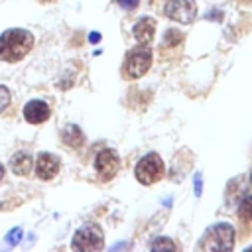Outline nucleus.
<instances>
[{
	"instance_id": "nucleus-1",
	"label": "nucleus",
	"mask_w": 252,
	"mask_h": 252,
	"mask_svg": "<svg viewBox=\"0 0 252 252\" xmlns=\"http://www.w3.org/2000/svg\"><path fill=\"white\" fill-rule=\"evenodd\" d=\"M33 47V35L28 30H6L0 35V59L8 63H18Z\"/></svg>"
},
{
	"instance_id": "nucleus-2",
	"label": "nucleus",
	"mask_w": 252,
	"mask_h": 252,
	"mask_svg": "<svg viewBox=\"0 0 252 252\" xmlns=\"http://www.w3.org/2000/svg\"><path fill=\"white\" fill-rule=\"evenodd\" d=\"M199 250H215V252H226L234 248V228L226 222H219L215 226H211L201 242L197 244Z\"/></svg>"
},
{
	"instance_id": "nucleus-3",
	"label": "nucleus",
	"mask_w": 252,
	"mask_h": 252,
	"mask_svg": "<svg viewBox=\"0 0 252 252\" xmlns=\"http://www.w3.org/2000/svg\"><path fill=\"white\" fill-rule=\"evenodd\" d=\"M152 65V51L146 43H140L138 47H134L126 59H124V75L128 79H140L148 73Z\"/></svg>"
},
{
	"instance_id": "nucleus-4",
	"label": "nucleus",
	"mask_w": 252,
	"mask_h": 252,
	"mask_svg": "<svg viewBox=\"0 0 252 252\" xmlns=\"http://www.w3.org/2000/svg\"><path fill=\"white\" fill-rule=\"evenodd\" d=\"M134 175L136 179L142 183V185H152L156 183L158 179H161L163 175V161L158 154H146L138 163H136V169H134Z\"/></svg>"
},
{
	"instance_id": "nucleus-5",
	"label": "nucleus",
	"mask_w": 252,
	"mask_h": 252,
	"mask_svg": "<svg viewBox=\"0 0 252 252\" xmlns=\"http://www.w3.org/2000/svg\"><path fill=\"white\" fill-rule=\"evenodd\" d=\"M71 246L75 250H100L102 248V232L94 224H85L73 236Z\"/></svg>"
},
{
	"instance_id": "nucleus-6",
	"label": "nucleus",
	"mask_w": 252,
	"mask_h": 252,
	"mask_svg": "<svg viewBox=\"0 0 252 252\" xmlns=\"http://www.w3.org/2000/svg\"><path fill=\"white\" fill-rule=\"evenodd\" d=\"M118 167H120V159H118V154L110 148H104L96 154L94 158V169L98 173V177L102 181H108L112 179L116 173H118Z\"/></svg>"
},
{
	"instance_id": "nucleus-7",
	"label": "nucleus",
	"mask_w": 252,
	"mask_h": 252,
	"mask_svg": "<svg viewBox=\"0 0 252 252\" xmlns=\"http://www.w3.org/2000/svg\"><path fill=\"white\" fill-rule=\"evenodd\" d=\"M165 16L179 24H189L197 16V6L193 0H169L163 8Z\"/></svg>"
},
{
	"instance_id": "nucleus-8",
	"label": "nucleus",
	"mask_w": 252,
	"mask_h": 252,
	"mask_svg": "<svg viewBox=\"0 0 252 252\" xmlns=\"http://www.w3.org/2000/svg\"><path fill=\"white\" fill-rule=\"evenodd\" d=\"M57 171H59V159L53 156V154H47V152H43V154H39L37 156V163H35V175L39 177V179H53L55 175H57Z\"/></svg>"
},
{
	"instance_id": "nucleus-9",
	"label": "nucleus",
	"mask_w": 252,
	"mask_h": 252,
	"mask_svg": "<svg viewBox=\"0 0 252 252\" xmlns=\"http://www.w3.org/2000/svg\"><path fill=\"white\" fill-rule=\"evenodd\" d=\"M51 110L47 106V102L35 98V100H30L26 106H24V118L30 122V124H41L49 118Z\"/></svg>"
},
{
	"instance_id": "nucleus-10",
	"label": "nucleus",
	"mask_w": 252,
	"mask_h": 252,
	"mask_svg": "<svg viewBox=\"0 0 252 252\" xmlns=\"http://www.w3.org/2000/svg\"><path fill=\"white\" fill-rule=\"evenodd\" d=\"M154 32H156V22L152 18H140L136 24H134V37L138 39V43H148L152 41L154 37Z\"/></svg>"
},
{
	"instance_id": "nucleus-11",
	"label": "nucleus",
	"mask_w": 252,
	"mask_h": 252,
	"mask_svg": "<svg viewBox=\"0 0 252 252\" xmlns=\"http://www.w3.org/2000/svg\"><path fill=\"white\" fill-rule=\"evenodd\" d=\"M10 167H12V171L16 175H28L30 169H32V158H30V154H26V152L14 154V158L10 161Z\"/></svg>"
},
{
	"instance_id": "nucleus-12",
	"label": "nucleus",
	"mask_w": 252,
	"mask_h": 252,
	"mask_svg": "<svg viewBox=\"0 0 252 252\" xmlns=\"http://www.w3.org/2000/svg\"><path fill=\"white\" fill-rule=\"evenodd\" d=\"M63 142H65L67 146H71V148H79V146H83V142H85V134H83V130H81L77 124H69V126L63 130Z\"/></svg>"
},
{
	"instance_id": "nucleus-13",
	"label": "nucleus",
	"mask_w": 252,
	"mask_h": 252,
	"mask_svg": "<svg viewBox=\"0 0 252 252\" xmlns=\"http://www.w3.org/2000/svg\"><path fill=\"white\" fill-rule=\"evenodd\" d=\"M238 217L242 220H252V195L244 197L238 205Z\"/></svg>"
},
{
	"instance_id": "nucleus-14",
	"label": "nucleus",
	"mask_w": 252,
	"mask_h": 252,
	"mask_svg": "<svg viewBox=\"0 0 252 252\" xmlns=\"http://www.w3.org/2000/svg\"><path fill=\"white\" fill-rule=\"evenodd\" d=\"M175 248H177L175 242L165 238V236H159V238H156L152 242V250H175Z\"/></svg>"
},
{
	"instance_id": "nucleus-15",
	"label": "nucleus",
	"mask_w": 252,
	"mask_h": 252,
	"mask_svg": "<svg viewBox=\"0 0 252 252\" xmlns=\"http://www.w3.org/2000/svg\"><path fill=\"white\" fill-rule=\"evenodd\" d=\"M181 39H183V35H181L179 32H175V30H167V32H165V37H163V45L171 47V45L179 43Z\"/></svg>"
},
{
	"instance_id": "nucleus-16",
	"label": "nucleus",
	"mask_w": 252,
	"mask_h": 252,
	"mask_svg": "<svg viewBox=\"0 0 252 252\" xmlns=\"http://www.w3.org/2000/svg\"><path fill=\"white\" fill-rule=\"evenodd\" d=\"M22 234H24V232H22V228H20V226L12 228V230L6 234V244H8V246H16V244L22 240Z\"/></svg>"
},
{
	"instance_id": "nucleus-17",
	"label": "nucleus",
	"mask_w": 252,
	"mask_h": 252,
	"mask_svg": "<svg viewBox=\"0 0 252 252\" xmlns=\"http://www.w3.org/2000/svg\"><path fill=\"white\" fill-rule=\"evenodd\" d=\"M8 104H10V91H8V87L0 85V114L8 108Z\"/></svg>"
},
{
	"instance_id": "nucleus-18",
	"label": "nucleus",
	"mask_w": 252,
	"mask_h": 252,
	"mask_svg": "<svg viewBox=\"0 0 252 252\" xmlns=\"http://www.w3.org/2000/svg\"><path fill=\"white\" fill-rule=\"evenodd\" d=\"M193 185H195V195H197V197H201V193H203V177H201V173H199V171L195 173Z\"/></svg>"
},
{
	"instance_id": "nucleus-19",
	"label": "nucleus",
	"mask_w": 252,
	"mask_h": 252,
	"mask_svg": "<svg viewBox=\"0 0 252 252\" xmlns=\"http://www.w3.org/2000/svg\"><path fill=\"white\" fill-rule=\"evenodd\" d=\"M122 8H126V10H134L136 6H138V0H116Z\"/></svg>"
},
{
	"instance_id": "nucleus-20",
	"label": "nucleus",
	"mask_w": 252,
	"mask_h": 252,
	"mask_svg": "<svg viewBox=\"0 0 252 252\" xmlns=\"http://www.w3.org/2000/svg\"><path fill=\"white\" fill-rule=\"evenodd\" d=\"M89 39H91V43H96V41L100 39V33H96V32H93V33L89 35Z\"/></svg>"
},
{
	"instance_id": "nucleus-21",
	"label": "nucleus",
	"mask_w": 252,
	"mask_h": 252,
	"mask_svg": "<svg viewBox=\"0 0 252 252\" xmlns=\"http://www.w3.org/2000/svg\"><path fill=\"white\" fill-rule=\"evenodd\" d=\"M2 177H4V165L0 163V181H2Z\"/></svg>"
},
{
	"instance_id": "nucleus-22",
	"label": "nucleus",
	"mask_w": 252,
	"mask_h": 252,
	"mask_svg": "<svg viewBox=\"0 0 252 252\" xmlns=\"http://www.w3.org/2000/svg\"><path fill=\"white\" fill-rule=\"evenodd\" d=\"M250 183H252V173H250Z\"/></svg>"
}]
</instances>
